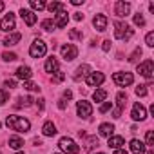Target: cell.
<instances>
[{
    "instance_id": "obj_1",
    "label": "cell",
    "mask_w": 154,
    "mask_h": 154,
    "mask_svg": "<svg viewBox=\"0 0 154 154\" xmlns=\"http://www.w3.org/2000/svg\"><path fill=\"white\" fill-rule=\"evenodd\" d=\"M6 123H8V127L11 131H17V132H27L31 129L29 120H26L22 116H15V114H9L8 120H6Z\"/></svg>"
},
{
    "instance_id": "obj_2",
    "label": "cell",
    "mask_w": 154,
    "mask_h": 154,
    "mask_svg": "<svg viewBox=\"0 0 154 154\" xmlns=\"http://www.w3.org/2000/svg\"><path fill=\"white\" fill-rule=\"evenodd\" d=\"M114 36L118 38V40H129L132 35H134V31L125 24V22H114Z\"/></svg>"
},
{
    "instance_id": "obj_3",
    "label": "cell",
    "mask_w": 154,
    "mask_h": 154,
    "mask_svg": "<svg viewBox=\"0 0 154 154\" xmlns=\"http://www.w3.org/2000/svg\"><path fill=\"white\" fill-rule=\"evenodd\" d=\"M58 147L63 150V152H67V154H78L80 152V147L76 145L71 138H67V136H63V138H60V141H58Z\"/></svg>"
},
{
    "instance_id": "obj_4",
    "label": "cell",
    "mask_w": 154,
    "mask_h": 154,
    "mask_svg": "<svg viewBox=\"0 0 154 154\" xmlns=\"http://www.w3.org/2000/svg\"><path fill=\"white\" fill-rule=\"evenodd\" d=\"M47 53V45H45V42L44 40H35L33 44H31V47H29V54L33 56V58H42L44 54Z\"/></svg>"
},
{
    "instance_id": "obj_5",
    "label": "cell",
    "mask_w": 154,
    "mask_h": 154,
    "mask_svg": "<svg viewBox=\"0 0 154 154\" xmlns=\"http://www.w3.org/2000/svg\"><path fill=\"white\" fill-rule=\"evenodd\" d=\"M112 80H114L116 85H120V87H127V85H131V84L134 82V76H132L131 72H114Z\"/></svg>"
},
{
    "instance_id": "obj_6",
    "label": "cell",
    "mask_w": 154,
    "mask_h": 154,
    "mask_svg": "<svg viewBox=\"0 0 154 154\" xmlns=\"http://www.w3.org/2000/svg\"><path fill=\"white\" fill-rule=\"evenodd\" d=\"M62 56H63V60H67V62H71V60H74L76 56H78V49H76V45H72V44H65V45H62Z\"/></svg>"
},
{
    "instance_id": "obj_7",
    "label": "cell",
    "mask_w": 154,
    "mask_h": 154,
    "mask_svg": "<svg viewBox=\"0 0 154 154\" xmlns=\"http://www.w3.org/2000/svg\"><path fill=\"white\" fill-rule=\"evenodd\" d=\"M76 111H78V116H80V118H89V116L93 114V107H91V103L85 102V100H80L78 103H76Z\"/></svg>"
},
{
    "instance_id": "obj_8",
    "label": "cell",
    "mask_w": 154,
    "mask_h": 154,
    "mask_svg": "<svg viewBox=\"0 0 154 154\" xmlns=\"http://www.w3.org/2000/svg\"><path fill=\"white\" fill-rule=\"evenodd\" d=\"M138 72H140L141 76H145V78H150L152 72H154V62H152V60H145L143 63L138 65Z\"/></svg>"
},
{
    "instance_id": "obj_9",
    "label": "cell",
    "mask_w": 154,
    "mask_h": 154,
    "mask_svg": "<svg viewBox=\"0 0 154 154\" xmlns=\"http://www.w3.org/2000/svg\"><path fill=\"white\" fill-rule=\"evenodd\" d=\"M131 116H132V120H134V122H143V120L147 118L145 107H143L141 103H134V107H132V112H131Z\"/></svg>"
},
{
    "instance_id": "obj_10",
    "label": "cell",
    "mask_w": 154,
    "mask_h": 154,
    "mask_svg": "<svg viewBox=\"0 0 154 154\" xmlns=\"http://www.w3.org/2000/svg\"><path fill=\"white\" fill-rule=\"evenodd\" d=\"M103 80H105L103 72H91V74L87 76V85H89V87H98V85L103 84Z\"/></svg>"
},
{
    "instance_id": "obj_11",
    "label": "cell",
    "mask_w": 154,
    "mask_h": 154,
    "mask_svg": "<svg viewBox=\"0 0 154 154\" xmlns=\"http://www.w3.org/2000/svg\"><path fill=\"white\" fill-rule=\"evenodd\" d=\"M0 29L2 31H13L15 29V15L13 13L6 15L2 20H0Z\"/></svg>"
},
{
    "instance_id": "obj_12",
    "label": "cell",
    "mask_w": 154,
    "mask_h": 154,
    "mask_svg": "<svg viewBox=\"0 0 154 154\" xmlns=\"http://www.w3.org/2000/svg\"><path fill=\"white\" fill-rule=\"evenodd\" d=\"M129 11H131V4H127V2H116V4H114V13H116L120 18L127 17Z\"/></svg>"
},
{
    "instance_id": "obj_13",
    "label": "cell",
    "mask_w": 154,
    "mask_h": 154,
    "mask_svg": "<svg viewBox=\"0 0 154 154\" xmlns=\"http://www.w3.org/2000/svg\"><path fill=\"white\" fill-rule=\"evenodd\" d=\"M89 74H91V67H89L87 63H82V65H80L78 69L74 71V74H72V78H74L76 82H78L80 78H84V76H89Z\"/></svg>"
},
{
    "instance_id": "obj_14",
    "label": "cell",
    "mask_w": 154,
    "mask_h": 154,
    "mask_svg": "<svg viewBox=\"0 0 154 154\" xmlns=\"http://www.w3.org/2000/svg\"><path fill=\"white\" fill-rule=\"evenodd\" d=\"M20 17L24 18V22L31 27V26H35V22H36V15L33 13V11H29V9H20Z\"/></svg>"
},
{
    "instance_id": "obj_15",
    "label": "cell",
    "mask_w": 154,
    "mask_h": 154,
    "mask_svg": "<svg viewBox=\"0 0 154 154\" xmlns=\"http://www.w3.org/2000/svg\"><path fill=\"white\" fill-rule=\"evenodd\" d=\"M93 26H94L100 33L105 31V29H107V17H105V15H96L94 20H93Z\"/></svg>"
},
{
    "instance_id": "obj_16",
    "label": "cell",
    "mask_w": 154,
    "mask_h": 154,
    "mask_svg": "<svg viewBox=\"0 0 154 154\" xmlns=\"http://www.w3.org/2000/svg\"><path fill=\"white\" fill-rule=\"evenodd\" d=\"M131 150H132V154H145V152H147L145 143L140 141V140H132V141H131Z\"/></svg>"
},
{
    "instance_id": "obj_17",
    "label": "cell",
    "mask_w": 154,
    "mask_h": 154,
    "mask_svg": "<svg viewBox=\"0 0 154 154\" xmlns=\"http://www.w3.org/2000/svg\"><path fill=\"white\" fill-rule=\"evenodd\" d=\"M31 74H33V72H31V69H29L27 65H20V67L17 69V78H20V80H26V82H27V80L31 78Z\"/></svg>"
},
{
    "instance_id": "obj_18",
    "label": "cell",
    "mask_w": 154,
    "mask_h": 154,
    "mask_svg": "<svg viewBox=\"0 0 154 154\" xmlns=\"http://www.w3.org/2000/svg\"><path fill=\"white\" fill-rule=\"evenodd\" d=\"M98 131H100V136L111 138L112 132H114V125H112V123H102V125L98 127Z\"/></svg>"
},
{
    "instance_id": "obj_19",
    "label": "cell",
    "mask_w": 154,
    "mask_h": 154,
    "mask_svg": "<svg viewBox=\"0 0 154 154\" xmlns=\"http://www.w3.org/2000/svg\"><path fill=\"white\" fill-rule=\"evenodd\" d=\"M67 20H69V15H67L65 11H60V13H56L54 26H56V27H65V26H67Z\"/></svg>"
},
{
    "instance_id": "obj_20",
    "label": "cell",
    "mask_w": 154,
    "mask_h": 154,
    "mask_svg": "<svg viewBox=\"0 0 154 154\" xmlns=\"http://www.w3.org/2000/svg\"><path fill=\"white\" fill-rule=\"evenodd\" d=\"M20 38H22L20 33H13V35L6 36V38L2 40V44H4V45H17V42H20Z\"/></svg>"
},
{
    "instance_id": "obj_21",
    "label": "cell",
    "mask_w": 154,
    "mask_h": 154,
    "mask_svg": "<svg viewBox=\"0 0 154 154\" xmlns=\"http://www.w3.org/2000/svg\"><path fill=\"white\" fill-rule=\"evenodd\" d=\"M42 132H44V136H54L56 134V125L53 122H45L44 127H42Z\"/></svg>"
},
{
    "instance_id": "obj_22",
    "label": "cell",
    "mask_w": 154,
    "mask_h": 154,
    "mask_svg": "<svg viewBox=\"0 0 154 154\" xmlns=\"http://www.w3.org/2000/svg\"><path fill=\"white\" fill-rule=\"evenodd\" d=\"M45 71H47V72H56V71H58V60H56L54 56L47 58V62H45Z\"/></svg>"
},
{
    "instance_id": "obj_23",
    "label": "cell",
    "mask_w": 154,
    "mask_h": 154,
    "mask_svg": "<svg viewBox=\"0 0 154 154\" xmlns=\"http://www.w3.org/2000/svg\"><path fill=\"white\" fill-rule=\"evenodd\" d=\"M107 143H109V147H112V149H120L125 141H123V138H122V136H111Z\"/></svg>"
},
{
    "instance_id": "obj_24",
    "label": "cell",
    "mask_w": 154,
    "mask_h": 154,
    "mask_svg": "<svg viewBox=\"0 0 154 154\" xmlns=\"http://www.w3.org/2000/svg\"><path fill=\"white\" fill-rule=\"evenodd\" d=\"M98 145H100V141H98L96 136H87V140H85V150H93Z\"/></svg>"
},
{
    "instance_id": "obj_25",
    "label": "cell",
    "mask_w": 154,
    "mask_h": 154,
    "mask_svg": "<svg viewBox=\"0 0 154 154\" xmlns=\"http://www.w3.org/2000/svg\"><path fill=\"white\" fill-rule=\"evenodd\" d=\"M53 15H56V13H60V11H63V4L62 2H51L49 6H45Z\"/></svg>"
},
{
    "instance_id": "obj_26",
    "label": "cell",
    "mask_w": 154,
    "mask_h": 154,
    "mask_svg": "<svg viewBox=\"0 0 154 154\" xmlns=\"http://www.w3.org/2000/svg\"><path fill=\"white\" fill-rule=\"evenodd\" d=\"M9 147L11 149H20V147H24V140L18 138V136H11L9 138Z\"/></svg>"
},
{
    "instance_id": "obj_27",
    "label": "cell",
    "mask_w": 154,
    "mask_h": 154,
    "mask_svg": "<svg viewBox=\"0 0 154 154\" xmlns=\"http://www.w3.org/2000/svg\"><path fill=\"white\" fill-rule=\"evenodd\" d=\"M93 98H94V102H103L107 98V91L105 89H98V91H94Z\"/></svg>"
},
{
    "instance_id": "obj_28",
    "label": "cell",
    "mask_w": 154,
    "mask_h": 154,
    "mask_svg": "<svg viewBox=\"0 0 154 154\" xmlns=\"http://www.w3.org/2000/svg\"><path fill=\"white\" fill-rule=\"evenodd\" d=\"M116 100H118V107H120V109H123V107H125V103H127V93L120 91V93L116 94Z\"/></svg>"
},
{
    "instance_id": "obj_29",
    "label": "cell",
    "mask_w": 154,
    "mask_h": 154,
    "mask_svg": "<svg viewBox=\"0 0 154 154\" xmlns=\"http://www.w3.org/2000/svg\"><path fill=\"white\" fill-rule=\"evenodd\" d=\"M31 103H33V98L31 96H22V98H18L17 107H29Z\"/></svg>"
},
{
    "instance_id": "obj_30",
    "label": "cell",
    "mask_w": 154,
    "mask_h": 154,
    "mask_svg": "<svg viewBox=\"0 0 154 154\" xmlns=\"http://www.w3.org/2000/svg\"><path fill=\"white\" fill-rule=\"evenodd\" d=\"M31 8L36 11H42V9H45V2H42V0H31Z\"/></svg>"
},
{
    "instance_id": "obj_31",
    "label": "cell",
    "mask_w": 154,
    "mask_h": 154,
    "mask_svg": "<svg viewBox=\"0 0 154 154\" xmlns=\"http://www.w3.org/2000/svg\"><path fill=\"white\" fill-rule=\"evenodd\" d=\"M54 27H56V26H54L53 20H44V22H42V29H44V31H54Z\"/></svg>"
},
{
    "instance_id": "obj_32",
    "label": "cell",
    "mask_w": 154,
    "mask_h": 154,
    "mask_svg": "<svg viewBox=\"0 0 154 154\" xmlns=\"http://www.w3.org/2000/svg\"><path fill=\"white\" fill-rule=\"evenodd\" d=\"M63 78H65V74H63V71H60V69H58V71H56V74L53 76V84H60V82H62Z\"/></svg>"
},
{
    "instance_id": "obj_33",
    "label": "cell",
    "mask_w": 154,
    "mask_h": 154,
    "mask_svg": "<svg viewBox=\"0 0 154 154\" xmlns=\"http://www.w3.org/2000/svg\"><path fill=\"white\" fill-rule=\"evenodd\" d=\"M134 24H136V26H140V27H143V26H145V18H143V15H141V13H136V15H134Z\"/></svg>"
},
{
    "instance_id": "obj_34",
    "label": "cell",
    "mask_w": 154,
    "mask_h": 154,
    "mask_svg": "<svg viewBox=\"0 0 154 154\" xmlns=\"http://www.w3.org/2000/svg\"><path fill=\"white\" fill-rule=\"evenodd\" d=\"M69 38H74V40H82V38H84V35H82L80 31H76V29H71V31H69Z\"/></svg>"
},
{
    "instance_id": "obj_35",
    "label": "cell",
    "mask_w": 154,
    "mask_h": 154,
    "mask_svg": "<svg viewBox=\"0 0 154 154\" xmlns=\"http://www.w3.org/2000/svg\"><path fill=\"white\" fill-rule=\"evenodd\" d=\"M145 44H147L149 47H154V33H152V31L147 33V36H145Z\"/></svg>"
},
{
    "instance_id": "obj_36",
    "label": "cell",
    "mask_w": 154,
    "mask_h": 154,
    "mask_svg": "<svg viewBox=\"0 0 154 154\" xmlns=\"http://www.w3.org/2000/svg\"><path fill=\"white\" fill-rule=\"evenodd\" d=\"M24 87H26L27 91H40V87H38L36 84H33V82H29V80H27V82L24 84Z\"/></svg>"
},
{
    "instance_id": "obj_37",
    "label": "cell",
    "mask_w": 154,
    "mask_h": 154,
    "mask_svg": "<svg viewBox=\"0 0 154 154\" xmlns=\"http://www.w3.org/2000/svg\"><path fill=\"white\" fill-rule=\"evenodd\" d=\"M145 140H147V145H149V147H152V145H154V132H152V131H147Z\"/></svg>"
},
{
    "instance_id": "obj_38",
    "label": "cell",
    "mask_w": 154,
    "mask_h": 154,
    "mask_svg": "<svg viewBox=\"0 0 154 154\" xmlns=\"http://www.w3.org/2000/svg\"><path fill=\"white\" fill-rule=\"evenodd\" d=\"M8 98H9L8 91H4V89H0V105H4V103L8 102Z\"/></svg>"
},
{
    "instance_id": "obj_39",
    "label": "cell",
    "mask_w": 154,
    "mask_h": 154,
    "mask_svg": "<svg viewBox=\"0 0 154 154\" xmlns=\"http://www.w3.org/2000/svg\"><path fill=\"white\" fill-rule=\"evenodd\" d=\"M2 58H4L6 62H15V60H17V54H15V53H4Z\"/></svg>"
},
{
    "instance_id": "obj_40",
    "label": "cell",
    "mask_w": 154,
    "mask_h": 154,
    "mask_svg": "<svg viewBox=\"0 0 154 154\" xmlns=\"http://www.w3.org/2000/svg\"><path fill=\"white\" fill-rule=\"evenodd\" d=\"M136 94L138 96H147V85H138L136 87Z\"/></svg>"
},
{
    "instance_id": "obj_41",
    "label": "cell",
    "mask_w": 154,
    "mask_h": 154,
    "mask_svg": "<svg viewBox=\"0 0 154 154\" xmlns=\"http://www.w3.org/2000/svg\"><path fill=\"white\" fill-rule=\"evenodd\" d=\"M109 109H112V103H111V102H105V103H102V105H100V112H102V114H103V112H107Z\"/></svg>"
},
{
    "instance_id": "obj_42",
    "label": "cell",
    "mask_w": 154,
    "mask_h": 154,
    "mask_svg": "<svg viewBox=\"0 0 154 154\" xmlns=\"http://www.w3.org/2000/svg\"><path fill=\"white\" fill-rule=\"evenodd\" d=\"M138 56H141V49H140V47H138V49H136V51H134V53L131 54L129 62H136V60H138Z\"/></svg>"
},
{
    "instance_id": "obj_43",
    "label": "cell",
    "mask_w": 154,
    "mask_h": 154,
    "mask_svg": "<svg viewBox=\"0 0 154 154\" xmlns=\"http://www.w3.org/2000/svg\"><path fill=\"white\" fill-rule=\"evenodd\" d=\"M4 87H9V89H17V82H15V80H6V82H4Z\"/></svg>"
},
{
    "instance_id": "obj_44",
    "label": "cell",
    "mask_w": 154,
    "mask_h": 154,
    "mask_svg": "<svg viewBox=\"0 0 154 154\" xmlns=\"http://www.w3.org/2000/svg\"><path fill=\"white\" fill-rule=\"evenodd\" d=\"M71 98H72V93H71L69 89H67V91H63V100H71Z\"/></svg>"
},
{
    "instance_id": "obj_45",
    "label": "cell",
    "mask_w": 154,
    "mask_h": 154,
    "mask_svg": "<svg viewBox=\"0 0 154 154\" xmlns=\"http://www.w3.org/2000/svg\"><path fill=\"white\" fill-rule=\"evenodd\" d=\"M102 47H103V51H109V49H111V40H105Z\"/></svg>"
},
{
    "instance_id": "obj_46",
    "label": "cell",
    "mask_w": 154,
    "mask_h": 154,
    "mask_svg": "<svg viewBox=\"0 0 154 154\" xmlns=\"http://www.w3.org/2000/svg\"><path fill=\"white\" fill-rule=\"evenodd\" d=\"M44 102H45L44 98H40V100H36V105H38V109H40V111H42V109H44V105H45Z\"/></svg>"
},
{
    "instance_id": "obj_47",
    "label": "cell",
    "mask_w": 154,
    "mask_h": 154,
    "mask_svg": "<svg viewBox=\"0 0 154 154\" xmlns=\"http://www.w3.org/2000/svg\"><path fill=\"white\" fill-rule=\"evenodd\" d=\"M58 107H60V109H65V107H67V103H65V100H63V98L58 102Z\"/></svg>"
},
{
    "instance_id": "obj_48",
    "label": "cell",
    "mask_w": 154,
    "mask_h": 154,
    "mask_svg": "<svg viewBox=\"0 0 154 154\" xmlns=\"http://www.w3.org/2000/svg\"><path fill=\"white\" fill-rule=\"evenodd\" d=\"M74 20H78V22L84 20V15H82V13H74Z\"/></svg>"
},
{
    "instance_id": "obj_49",
    "label": "cell",
    "mask_w": 154,
    "mask_h": 154,
    "mask_svg": "<svg viewBox=\"0 0 154 154\" xmlns=\"http://www.w3.org/2000/svg\"><path fill=\"white\" fill-rule=\"evenodd\" d=\"M114 154H127V150H123V149H116Z\"/></svg>"
},
{
    "instance_id": "obj_50",
    "label": "cell",
    "mask_w": 154,
    "mask_h": 154,
    "mask_svg": "<svg viewBox=\"0 0 154 154\" xmlns=\"http://www.w3.org/2000/svg\"><path fill=\"white\" fill-rule=\"evenodd\" d=\"M71 4H72V6H80V4H82V0H72Z\"/></svg>"
},
{
    "instance_id": "obj_51",
    "label": "cell",
    "mask_w": 154,
    "mask_h": 154,
    "mask_svg": "<svg viewBox=\"0 0 154 154\" xmlns=\"http://www.w3.org/2000/svg\"><path fill=\"white\" fill-rule=\"evenodd\" d=\"M4 8H6V4H4V2H0V13L4 11Z\"/></svg>"
},
{
    "instance_id": "obj_52",
    "label": "cell",
    "mask_w": 154,
    "mask_h": 154,
    "mask_svg": "<svg viewBox=\"0 0 154 154\" xmlns=\"http://www.w3.org/2000/svg\"><path fill=\"white\" fill-rule=\"evenodd\" d=\"M147 154H154V150H149V152H147Z\"/></svg>"
},
{
    "instance_id": "obj_53",
    "label": "cell",
    "mask_w": 154,
    "mask_h": 154,
    "mask_svg": "<svg viewBox=\"0 0 154 154\" xmlns=\"http://www.w3.org/2000/svg\"><path fill=\"white\" fill-rule=\"evenodd\" d=\"M17 154H24V152H17Z\"/></svg>"
},
{
    "instance_id": "obj_54",
    "label": "cell",
    "mask_w": 154,
    "mask_h": 154,
    "mask_svg": "<svg viewBox=\"0 0 154 154\" xmlns=\"http://www.w3.org/2000/svg\"><path fill=\"white\" fill-rule=\"evenodd\" d=\"M96 154H103V152H96Z\"/></svg>"
},
{
    "instance_id": "obj_55",
    "label": "cell",
    "mask_w": 154,
    "mask_h": 154,
    "mask_svg": "<svg viewBox=\"0 0 154 154\" xmlns=\"http://www.w3.org/2000/svg\"><path fill=\"white\" fill-rule=\"evenodd\" d=\"M54 154H60V152H54Z\"/></svg>"
}]
</instances>
